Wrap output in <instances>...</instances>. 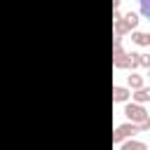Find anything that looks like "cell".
I'll use <instances>...</instances> for the list:
<instances>
[{"mask_svg": "<svg viewBox=\"0 0 150 150\" xmlns=\"http://www.w3.org/2000/svg\"><path fill=\"white\" fill-rule=\"evenodd\" d=\"M122 150H148V148H145L143 143H131V141H129V143L122 145Z\"/></svg>", "mask_w": 150, "mask_h": 150, "instance_id": "4", "label": "cell"}, {"mask_svg": "<svg viewBox=\"0 0 150 150\" xmlns=\"http://www.w3.org/2000/svg\"><path fill=\"white\" fill-rule=\"evenodd\" d=\"M141 82H143V80H141L138 75H129V84H131L134 89H141Z\"/></svg>", "mask_w": 150, "mask_h": 150, "instance_id": "8", "label": "cell"}, {"mask_svg": "<svg viewBox=\"0 0 150 150\" xmlns=\"http://www.w3.org/2000/svg\"><path fill=\"white\" fill-rule=\"evenodd\" d=\"M124 21H127V23H129V28H134V26H136V23H138V16H136V14H134V12H129V14H127V16H124Z\"/></svg>", "mask_w": 150, "mask_h": 150, "instance_id": "6", "label": "cell"}, {"mask_svg": "<svg viewBox=\"0 0 150 150\" xmlns=\"http://www.w3.org/2000/svg\"><path fill=\"white\" fill-rule=\"evenodd\" d=\"M136 131H141V127H134V124H122V127H120V129L115 131L112 141H115V143H120V141H122L124 136H134Z\"/></svg>", "mask_w": 150, "mask_h": 150, "instance_id": "2", "label": "cell"}, {"mask_svg": "<svg viewBox=\"0 0 150 150\" xmlns=\"http://www.w3.org/2000/svg\"><path fill=\"white\" fill-rule=\"evenodd\" d=\"M124 112H127L129 120H138V122H141V129H148V127H150V120L145 117V110H143L141 105H127Z\"/></svg>", "mask_w": 150, "mask_h": 150, "instance_id": "1", "label": "cell"}, {"mask_svg": "<svg viewBox=\"0 0 150 150\" xmlns=\"http://www.w3.org/2000/svg\"><path fill=\"white\" fill-rule=\"evenodd\" d=\"M148 42H150V35H148Z\"/></svg>", "mask_w": 150, "mask_h": 150, "instance_id": "10", "label": "cell"}, {"mask_svg": "<svg viewBox=\"0 0 150 150\" xmlns=\"http://www.w3.org/2000/svg\"><path fill=\"white\" fill-rule=\"evenodd\" d=\"M134 42H136V45H148V35H143V33H134Z\"/></svg>", "mask_w": 150, "mask_h": 150, "instance_id": "7", "label": "cell"}, {"mask_svg": "<svg viewBox=\"0 0 150 150\" xmlns=\"http://www.w3.org/2000/svg\"><path fill=\"white\" fill-rule=\"evenodd\" d=\"M127 96H129L127 89H122V87H115V89H112V98H115V101H124Z\"/></svg>", "mask_w": 150, "mask_h": 150, "instance_id": "3", "label": "cell"}, {"mask_svg": "<svg viewBox=\"0 0 150 150\" xmlns=\"http://www.w3.org/2000/svg\"><path fill=\"white\" fill-rule=\"evenodd\" d=\"M136 101H150V89H141L136 94Z\"/></svg>", "mask_w": 150, "mask_h": 150, "instance_id": "9", "label": "cell"}, {"mask_svg": "<svg viewBox=\"0 0 150 150\" xmlns=\"http://www.w3.org/2000/svg\"><path fill=\"white\" fill-rule=\"evenodd\" d=\"M138 2H141V14L150 19V0H138Z\"/></svg>", "mask_w": 150, "mask_h": 150, "instance_id": "5", "label": "cell"}]
</instances>
